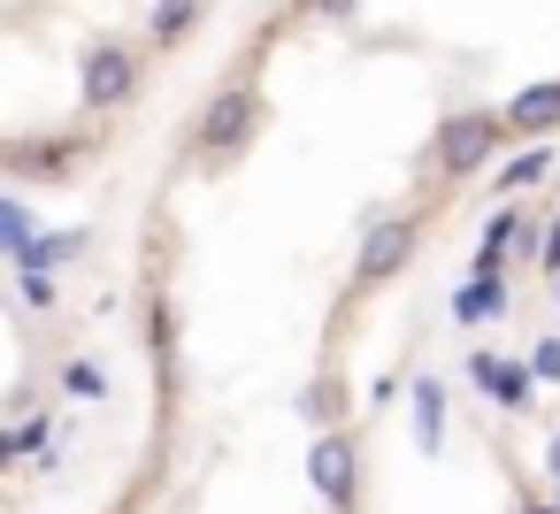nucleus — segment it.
Returning a JSON list of instances; mask_svg holds the SVG:
<instances>
[{"label":"nucleus","instance_id":"f257e3e1","mask_svg":"<svg viewBox=\"0 0 560 514\" xmlns=\"http://www.w3.org/2000/svg\"><path fill=\"white\" fill-rule=\"evenodd\" d=\"M78 85H85V108H124V101L139 93V62H131V47H93Z\"/></svg>","mask_w":560,"mask_h":514},{"label":"nucleus","instance_id":"f03ea898","mask_svg":"<svg viewBox=\"0 0 560 514\" xmlns=\"http://www.w3.org/2000/svg\"><path fill=\"white\" fill-rule=\"evenodd\" d=\"M254 116H261L254 85H231V93H215V101H208V116H200V147H208V154H231V147H246Z\"/></svg>","mask_w":560,"mask_h":514},{"label":"nucleus","instance_id":"7ed1b4c3","mask_svg":"<svg viewBox=\"0 0 560 514\" xmlns=\"http://www.w3.org/2000/svg\"><path fill=\"white\" fill-rule=\"evenodd\" d=\"M407 254H415V223H407V215H399V223H376V231L361 238V261H353V277H361V284H376V277H392Z\"/></svg>","mask_w":560,"mask_h":514},{"label":"nucleus","instance_id":"20e7f679","mask_svg":"<svg viewBox=\"0 0 560 514\" xmlns=\"http://www.w3.org/2000/svg\"><path fill=\"white\" fill-rule=\"evenodd\" d=\"M307 476H315V491H323L330 506H346V499H353V445H346V437H315V445H307Z\"/></svg>","mask_w":560,"mask_h":514},{"label":"nucleus","instance_id":"39448f33","mask_svg":"<svg viewBox=\"0 0 560 514\" xmlns=\"http://www.w3.org/2000/svg\"><path fill=\"white\" fill-rule=\"evenodd\" d=\"M491 139H499V124H483V116H460V124H453V131L438 139V162H445V170L460 177V170H476V162L491 154Z\"/></svg>","mask_w":560,"mask_h":514},{"label":"nucleus","instance_id":"423d86ee","mask_svg":"<svg viewBox=\"0 0 560 514\" xmlns=\"http://www.w3.org/2000/svg\"><path fill=\"white\" fill-rule=\"evenodd\" d=\"M468 376H476V384H483V392H491L499 407H522V399H529V361H499V353H476V361H468Z\"/></svg>","mask_w":560,"mask_h":514},{"label":"nucleus","instance_id":"0eeeda50","mask_svg":"<svg viewBox=\"0 0 560 514\" xmlns=\"http://www.w3.org/2000/svg\"><path fill=\"white\" fill-rule=\"evenodd\" d=\"M506 124H514V131H552V124H560V85H522V93L506 101Z\"/></svg>","mask_w":560,"mask_h":514},{"label":"nucleus","instance_id":"6e6552de","mask_svg":"<svg viewBox=\"0 0 560 514\" xmlns=\"http://www.w3.org/2000/svg\"><path fill=\"white\" fill-rule=\"evenodd\" d=\"M85 246V231H32L24 246H16V269H55V261H70Z\"/></svg>","mask_w":560,"mask_h":514},{"label":"nucleus","instance_id":"1a4fd4ad","mask_svg":"<svg viewBox=\"0 0 560 514\" xmlns=\"http://www.w3.org/2000/svg\"><path fill=\"white\" fill-rule=\"evenodd\" d=\"M453 315H460V323H491V315H506V284H499V277H468V284L453 292Z\"/></svg>","mask_w":560,"mask_h":514},{"label":"nucleus","instance_id":"9d476101","mask_svg":"<svg viewBox=\"0 0 560 514\" xmlns=\"http://www.w3.org/2000/svg\"><path fill=\"white\" fill-rule=\"evenodd\" d=\"M415 430H422L430 453L445 445V392H438V376H415Z\"/></svg>","mask_w":560,"mask_h":514},{"label":"nucleus","instance_id":"9b49d317","mask_svg":"<svg viewBox=\"0 0 560 514\" xmlns=\"http://www.w3.org/2000/svg\"><path fill=\"white\" fill-rule=\"evenodd\" d=\"M200 9H208V0H162V9H154V39H185L200 24Z\"/></svg>","mask_w":560,"mask_h":514},{"label":"nucleus","instance_id":"f8f14e48","mask_svg":"<svg viewBox=\"0 0 560 514\" xmlns=\"http://www.w3.org/2000/svg\"><path fill=\"white\" fill-rule=\"evenodd\" d=\"M62 392H70V399H108V376H101L93 361H70V369H62Z\"/></svg>","mask_w":560,"mask_h":514},{"label":"nucleus","instance_id":"ddd939ff","mask_svg":"<svg viewBox=\"0 0 560 514\" xmlns=\"http://www.w3.org/2000/svg\"><path fill=\"white\" fill-rule=\"evenodd\" d=\"M552 170V154H522V162H506V177H499V192H514V185H537Z\"/></svg>","mask_w":560,"mask_h":514},{"label":"nucleus","instance_id":"4468645a","mask_svg":"<svg viewBox=\"0 0 560 514\" xmlns=\"http://www.w3.org/2000/svg\"><path fill=\"white\" fill-rule=\"evenodd\" d=\"M24 238H32V215H24L16 200H0V246H9V254H16Z\"/></svg>","mask_w":560,"mask_h":514},{"label":"nucleus","instance_id":"2eb2a0df","mask_svg":"<svg viewBox=\"0 0 560 514\" xmlns=\"http://www.w3.org/2000/svg\"><path fill=\"white\" fill-rule=\"evenodd\" d=\"M529 376H545V384H560V338H545V346L529 353Z\"/></svg>","mask_w":560,"mask_h":514},{"label":"nucleus","instance_id":"dca6fc26","mask_svg":"<svg viewBox=\"0 0 560 514\" xmlns=\"http://www.w3.org/2000/svg\"><path fill=\"white\" fill-rule=\"evenodd\" d=\"M537 261H545V269H560V223L545 231V254H537Z\"/></svg>","mask_w":560,"mask_h":514},{"label":"nucleus","instance_id":"f3484780","mask_svg":"<svg viewBox=\"0 0 560 514\" xmlns=\"http://www.w3.org/2000/svg\"><path fill=\"white\" fill-rule=\"evenodd\" d=\"M315 9H323V16H346V9H353V0H315Z\"/></svg>","mask_w":560,"mask_h":514},{"label":"nucleus","instance_id":"a211bd4d","mask_svg":"<svg viewBox=\"0 0 560 514\" xmlns=\"http://www.w3.org/2000/svg\"><path fill=\"white\" fill-rule=\"evenodd\" d=\"M552 476H560V437H552Z\"/></svg>","mask_w":560,"mask_h":514},{"label":"nucleus","instance_id":"6ab92c4d","mask_svg":"<svg viewBox=\"0 0 560 514\" xmlns=\"http://www.w3.org/2000/svg\"><path fill=\"white\" fill-rule=\"evenodd\" d=\"M552 284H560V269H552Z\"/></svg>","mask_w":560,"mask_h":514}]
</instances>
